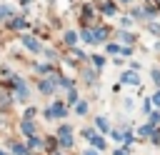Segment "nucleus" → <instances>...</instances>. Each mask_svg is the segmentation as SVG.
<instances>
[{"instance_id": "nucleus-10", "label": "nucleus", "mask_w": 160, "mask_h": 155, "mask_svg": "<svg viewBox=\"0 0 160 155\" xmlns=\"http://www.w3.org/2000/svg\"><path fill=\"white\" fill-rule=\"evenodd\" d=\"M65 42H68V45H75V42H78V35H75L72 30H68V32H65Z\"/></svg>"}, {"instance_id": "nucleus-1", "label": "nucleus", "mask_w": 160, "mask_h": 155, "mask_svg": "<svg viewBox=\"0 0 160 155\" xmlns=\"http://www.w3.org/2000/svg\"><path fill=\"white\" fill-rule=\"evenodd\" d=\"M58 135H60V145H62V148H70V145H72V130H70L68 125H62Z\"/></svg>"}, {"instance_id": "nucleus-29", "label": "nucleus", "mask_w": 160, "mask_h": 155, "mask_svg": "<svg viewBox=\"0 0 160 155\" xmlns=\"http://www.w3.org/2000/svg\"><path fill=\"white\" fill-rule=\"evenodd\" d=\"M120 2H130V0H120Z\"/></svg>"}, {"instance_id": "nucleus-25", "label": "nucleus", "mask_w": 160, "mask_h": 155, "mask_svg": "<svg viewBox=\"0 0 160 155\" xmlns=\"http://www.w3.org/2000/svg\"><path fill=\"white\" fill-rule=\"evenodd\" d=\"M152 102H155V105H160V90H158V92L152 95Z\"/></svg>"}, {"instance_id": "nucleus-14", "label": "nucleus", "mask_w": 160, "mask_h": 155, "mask_svg": "<svg viewBox=\"0 0 160 155\" xmlns=\"http://www.w3.org/2000/svg\"><path fill=\"white\" fill-rule=\"evenodd\" d=\"M120 42L130 45V42H132V35H130V32H120Z\"/></svg>"}, {"instance_id": "nucleus-11", "label": "nucleus", "mask_w": 160, "mask_h": 155, "mask_svg": "<svg viewBox=\"0 0 160 155\" xmlns=\"http://www.w3.org/2000/svg\"><path fill=\"white\" fill-rule=\"evenodd\" d=\"M95 125H98L102 132H108V130H110V125H108V120H105V118H98V120H95Z\"/></svg>"}, {"instance_id": "nucleus-6", "label": "nucleus", "mask_w": 160, "mask_h": 155, "mask_svg": "<svg viewBox=\"0 0 160 155\" xmlns=\"http://www.w3.org/2000/svg\"><path fill=\"white\" fill-rule=\"evenodd\" d=\"M105 38H108V30H105V28H98V30H92V40H95V42H102Z\"/></svg>"}, {"instance_id": "nucleus-3", "label": "nucleus", "mask_w": 160, "mask_h": 155, "mask_svg": "<svg viewBox=\"0 0 160 155\" xmlns=\"http://www.w3.org/2000/svg\"><path fill=\"white\" fill-rule=\"evenodd\" d=\"M22 45H25L28 50H32V52H40V42H38L35 38H30V35H25V38H22Z\"/></svg>"}, {"instance_id": "nucleus-19", "label": "nucleus", "mask_w": 160, "mask_h": 155, "mask_svg": "<svg viewBox=\"0 0 160 155\" xmlns=\"http://www.w3.org/2000/svg\"><path fill=\"white\" fill-rule=\"evenodd\" d=\"M75 110H78L80 115H85V112H88V102H78V108H75Z\"/></svg>"}, {"instance_id": "nucleus-22", "label": "nucleus", "mask_w": 160, "mask_h": 155, "mask_svg": "<svg viewBox=\"0 0 160 155\" xmlns=\"http://www.w3.org/2000/svg\"><path fill=\"white\" fill-rule=\"evenodd\" d=\"M152 80H155V85H158V88H160V70H158V68H155V70H152Z\"/></svg>"}, {"instance_id": "nucleus-26", "label": "nucleus", "mask_w": 160, "mask_h": 155, "mask_svg": "<svg viewBox=\"0 0 160 155\" xmlns=\"http://www.w3.org/2000/svg\"><path fill=\"white\" fill-rule=\"evenodd\" d=\"M8 12H10V8H8V5H2V8H0V18H2V15H8Z\"/></svg>"}, {"instance_id": "nucleus-13", "label": "nucleus", "mask_w": 160, "mask_h": 155, "mask_svg": "<svg viewBox=\"0 0 160 155\" xmlns=\"http://www.w3.org/2000/svg\"><path fill=\"white\" fill-rule=\"evenodd\" d=\"M10 150H12L15 155H28V150H25L22 145H18V142H15V145H10Z\"/></svg>"}, {"instance_id": "nucleus-7", "label": "nucleus", "mask_w": 160, "mask_h": 155, "mask_svg": "<svg viewBox=\"0 0 160 155\" xmlns=\"http://www.w3.org/2000/svg\"><path fill=\"white\" fill-rule=\"evenodd\" d=\"M20 128H22V132H25V135H30V138H32V132H35V125H32L30 120H22V122H20Z\"/></svg>"}, {"instance_id": "nucleus-5", "label": "nucleus", "mask_w": 160, "mask_h": 155, "mask_svg": "<svg viewBox=\"0 0 160 155\" xmlns=\"http://www.w3.org/2000/svg\"><path fill=\"white\" fill-rule=\"evenodd\" d=\"M12 82H15V88H18V98H20V100H22V98H25V95H28V88H25V82H22V80H20V78H15V80H12Z\"/></svg>"}, {"instance_id": "nucleus-12", "label": "nucleus", "mask_w": 160, "mask_h": 155, "mask_svg": "<svg viewBox=\"0 0 160 155\" xmlns=\"http://www.w3.org/2000/svg\"><path fill=\"white\" fill-rule=\"evenodd\" d=\"M90 142H92V145H95V148H100V150H102V148H105V140H102V138H100V135H92V138H90Z\"/></svg>"}, {"instance_id": "nucleus-9", "label": "nucleus", "mask_w": 160, "mask_h": 155, "mask_svg": "<svg viewBox=\"0 0 160 155\" xmlns=\"http://www.w3.org/2000/svg\"><path fill=\"white\" fill-rule=\"evenodd\" d=\"M25 25H28V22H25L22 18H15V20L10 22V28H12V30H20V28H25Z\"/></svg>"}, {"instance_id": "nucleus-28", "label": "nucleus", "mask_w": 160, "mask_h": 155, "mask_svg": "<svg viewBox=\"0 0 160 155\" xmlns=\"http://www.w3.org/2000/svg\"><path fill=\"white\" fill-rule=\"evenodd\" d=\"M85 155H98V152L95 150H85Z\"/></svg>"}, {"instance_id": "nucleus-20", "label": "nucleus", "mask_w": 160, "mask_h": 155, "mask_svg": "<svg viewBox=\"0 0 160 155\" xmlns=\"http://www.w3.org/2000/svg\"><path fill=\"white\" fill-rule=\"evenodd\" d=\"M158 122H160V112H152L150 115V125H158Z\"/></svg>"}, {"instance_id": "nucleus-16", "label": "nucleus", "mask_w": 160, "mask_h": 155, "mask_svg": "<svg viewBox=\"0 0 160 155\" xmlns=\"http://www.w3.org/2000/svg\"><path fill=\"white\" fill-rule=\"evenodd\" d=\"M82 40H85V42H95V40H92V30H82Z\"/></svg>"}, {"instance_id": "nucleus-18", "label": "nucleus", "mask_w": 160, "mask_h": 155, "mask_svg": "<svg viewBox=\"0 0 160 155\" xmlns=\"http://www.w3.org/2000/svg\"><path fill=\"white\" fill-rule=\"evenodd\" d=\"M92 62H95V68H102V65H105V58H100V55H95V58H92Z\"/></svg>"}, {"instance_id": "nucleus-24", "label": "nucleus", "mask_w": 160, "mask_h": 155, "mask_svg": "<svg viewBox=\"0 0 160 155\" xmlns=\"http://www.w3.org/2000/svg\"><path fill=\"white\" fill-rule=\"evenodd\" d=\"M108 52H120V45H108Z\"/></svg>"}, {"instance_id": "nucleus-4", "label": "nucleus", "mask_w": 160, "mask_h": 155, "mask_svg": "<svg viewBox=\"0 0 160 155\" xmlns=\"http://www.w3.org/2000/svg\"><path fill=\"white\" fill-rule=\"evenodd\" d=\"M122 82H128V85H140V78H138V72H122Z\"/></svg>"}, {"instance_id": "nucleus-30", "label": "nucleus", "mask_w": 160, "mask_h": 155, "mask_svg": "<svg viewBox=\"0 0 160 155\" xmlns=\"http://www.w3.org/2000/svg\"><path fill=\"white\" fill-rule=\"evenodd\" d=\"M0 155H5V152H2V150H0Z\"/></svg>"}, {"instance_id": "nucleus-21", "label": "nucleus", "mask_w": 160, "mask_h": 155, "mask_svg": "<svg viewBox=\"0 0 160 155\" xmlns=\"http://www.w3.org/2000/svg\"><path fill=\"white\" fill-rule=\"evenodd\" d=\"M150 132H152V125H142L140 128V135H150Z\"/></svg>"}, {"instance_id": "nucleus-17", "label": "nucleus", "mask_w": 160, "mask_h": 155, "mask_svg": "<svg viewBox=\"0 0 160 155\" xmlns=\"http://www.w3.org/2000/svg\"><path fill=\"white\" fill-rule=\"evenodd\" d=\"M28 145H30V148H40L42 142H40V138H28Z\"/></svg>"}, {"instance_id": "nucleus-2", "label": "nucleus", "mask_w": 160, "mask_h": 155, "mask_svg": "<svg viewBox=\"0 0 160 155\" xmlns=\"http://www.w3.org/2000/svg\"><path fill=\"white\" fill-rule=\"evenodd\" d=\"M45 115H48V118H62V115H65V108H62L60 102H55L52 108H48V110H45Z\"/></svg>"}, {"instance_id": "nucleus-31", "label": "nucleus", "mask_w": 160, "mask_h": 155, "mask_svg": "<svg viewBox=\"0 0 160 155\" xmlns=\"http://www.w3.org/2000/svg\"><path fill=\"white\" fill-rule=\"evenodd\" d=\"M22 2H30V0H22Z\"/></svg>"}, {"instance_id": "nucleus-8", "label": "nucleus", "mask_w": 160, "mask_h": 155, "mask_svg": "<svg viewBox=\"0 0 160 155\" xmlns=\"http://www.w3.org/2000/svg\"><path fill=\"white\" fill-rule=\"evenodd\" d=\"M40 90H42V92H52V90H55V82L48 78V80H42V82H40Z\"/></svg>"}, {"instance_id": "nucleus-27", "label": "nucleus", "mask_w": 160, "mask_h": 155, "mask_svg": "<svg viewBox=\"0 0 160 155\" xmlns=\"http://www.w3.org/2000/svg\"><path fill=\"white\" fill-rule=\"evenodd\" d=\"M115 155H128V152L125 150H115Z\"/></svg>"}, {"instance_id": "nucleus-15", "label": "nucleus", "mask_w": 160, "mask_h": 155, "mask_svg": "<svg viewBox=\"0 0 160 155\" xmlns=\"http://www.w3.org/2000/svg\"><path fill=\"white\" fill-rule=\"evenodd\" d=\"M102 12H105V15H112V12H115V5L105 2V5H102Z\"/></svg>"}, {"instance_id": "nucleus-23", "label": "nucleus", "mask_w": 160, "mask_h": 155, "mask_svg": "<svg viewBox=\"0 0 160 155\" xmlns=\"http://www.w3.org/2000/svg\"><path fill=\"white\" fill-rule=\"evenodd\" d=\"M68 100H70V102H78V92L70 90V92H68Z\"/></svg>"}]
</instances>
